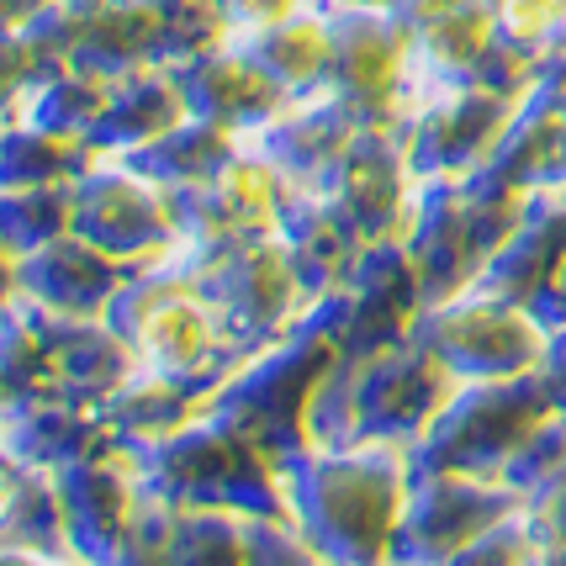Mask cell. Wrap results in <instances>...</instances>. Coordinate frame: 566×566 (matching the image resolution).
<instances>
[{"label": "cell", "instance_id": "obj_44", "mask_svg": "<svg viewBox=\"0 0 566 566\" xmlns=\"http://www.w3.org/2000/svg\"><path fill=\"white\" fill-rule=\"evenodd\" d=\"M6 566H85L74 556H22V551H6Z\"/></svg>", "mask_w": 566, "mask_h": 566}, {"label": "cell", "instance_id": "obj_40", "mask_svg": "<svg viewBox=\"0 0 566 566\" xmlns=\"http://www.w3.org/2000/svg\"><path fill=\"white\" fill-rule=\"evenodd\" d=\"M302 6H318V0H222V11H228V27H233V38L265 32V27H275V22H286V17H296Z\"/></svg>", "mask_w": 566, "mask_h": 566}, {"label": "cell", "instance_id": "obj_26", "mask_svg": "<svg viewBox=\"0 0 566 566\" xmlns=\"http://www.w3.org/2000/svg\"><path fill=\"white\" fill-rule=\"evenodd\" d=\"M239 43L260 59V70L271 74L286 96H313L328 85V70H334V11L302 6L296 17L265 27V32H249Z\"/></svg>", "mask_w": 566, "mask_h": 566}, {"label": "cell", "instance_id": "obj_1", "mask_svg": "<svg viewBox=\"0 0 566 566\" xmlns=\"http://www.w3.org/2000/svg\"><path fill=\"white\" fill-rule=\"evenodd\" d=\"M286 514L328 566H392L397 518L413 488L408 444L366 440L345 450H296L281 461Z\"/></svg>", "mask_w": 566, "mask_h": 566}, {"label": "cell", "instance_id": "obj_35", "mask_svg": "<svg viewBox=\"0 0 566 566\" xmlns=\"http://www.w3.org/2000/svg\"><path fill=\"white\" fill-rule=\"evenodd\" d=\"M535 551H541V535H535V524H530L524 503H518L514 514L488 524L476 541H467L444 566H524Z\"/></svg>", "mask_w": 566, "mask_h": 566}, {"label": "cell", "instance_id": "obj_23", "mask_svg": "<svg viewBox=\"0 0 566 566\" xmlns=\"http://www.w3.org/2000/svg\"><path fill=\"white\" fill-rule=\"evenodd\" d=\"M186 117H191V101H186L180 64H144V70L112 80V101H106V117H101L91 148L96 154H138V148L159 144Z\"/></svg>", "mask_w": 566, "mask_h": 566}, {"label": "cell", "instance_id": "obj_34", "mask_svg": "<svg viewBox=\"0 0 566 566\" xmlns=\"http://www.w3.org/2000/svg\"><path fill=\"white\" fill-rule=\"evenodd\" d=\"M497 11V38L509 49L541 59L566 38V0H493Z\"/></svg>", "mask_w": 566, "mask_h": 566}, {"label": "cell", "instance_id": "obj_43", "mask_svg": "<svg viewBox=\"0 0 566 566\" xmlns=\"http://www.w3.org/2000/svg\"><path fill=\"white\" fill-rule=\"evenodd\" d=\"M59 6H64V0H0V17H6V32H22V27L43 22Z\"/></svg>", "mask_w": 566, "mask_h": 566}, {"label": "cell", "instance_id": "obj_13", "mask_svg": "<svg viewBox=\"0 0 566 566\" xmlns=\"http://www.w3.org/2000/svg\"><path fill=\"white\" fill-rule=\"evenodd\" d=\"M323 313L349 360L402 345L423 313V281L402 239H381V244L360 249L355 275L345 281V292L323 296Z\"/></svg>", "mask_w": 566, "mask_h": 566}, {"label": "cell", "instance_id": "obj_3", "mask_svg": "<svg viewBox=\"0 0 566 566\" xmlns=\"http://www.w3.org/2000/svg\"><path fill=\"white\" fill-rule=\"evenodd\" d=\"M138 493L175 509H239V514H286L281 461L244 429L201 408L170 440L123 455Z\"/></svg>", "mask_w": 566, "mask_h": 566}, {"label": "cell", "instance_id": "obj_29", "mask_svg": "<svg viewBox=\"0 0 566 566\" xmlns=\"http://www.w3.org/2000/svg\"><path fill=\"white\" fill-rule=\"evenodd\" d=\"M43 397H59L53 313L22 292H6V408Z\"/></svg>", "mask_w": 566, "mask_h": 566}, {"label": "cell", "instance_id": "obj_16", "mask_svg": "<svg viewBox=\"0 0 566 566\" xmlns=\"http://www.w3.org/2000/svg\"><path fill=\"white\" fill-rule=\"evenodd\" d=\"M59 493H64V514H70V545L85 566H112L123 551L127 530L138 518V482L127 471L123 450H106L91 461H74L59 471Z\"/></svg>", "mask_w": 566, "mask_h": 566}, {"label": "cell", "instance_id": "obj_28", "mask_svg": "<svg viewBox=\"0 0 566 566\" xmlns=\"http://www.w3.org/2000/svg\"><path fill=\"white\" fill-rule=\"evenodd\" d=\"M101 413H106L117 450L127 455V450H148V444L170 440L175 429H186L201 413V397L170 381V376H159V370L138 366V376H127L123 387L101 402Z\"/></svg>", "mask_w": 566, "mask_h": 566}, {"label": "cell", "instance_id": "obj_4", "mask_svg": "<svg viewBox=\"0 0 566 566\" xmlns=\"http://www.w3.org/2000/svg\"><path fill=\"white\" fill-rule=\"evenodd\" d=\"M339 355H345L339 334L323 313V302H313L281 339H271L265 349H254L233 366V376L207 397V413L244 429L275 461H292L296 450H307V429H302L307 402H313L323 376L339 366Z\"/></svg>", "mask_w": 566, "mask_h": 566}, {"label": "cell", "instance_id": "obj_25", "mask_svg": "<svg viewBox=\"0 0 566 566\" xmlns=\"http://www.w3.org/2000/svg\"><path fill=\"white\" fill-rule=\"evenodd\" d=\"M53 349H59V397L101 408L106 397L138 376V349L106 318H53Z\"/></svg>", "mask_w": 566, "mask_h": 566}, {"label": "cell", "instance_id": "obj_27", "mask_svg": "<svg viewBox=\"0 0 566 566\" xmlns=\"http://www.w3.org/2000/svg\"><path fill=\"white\" fill-rule=\"evenodd\" d=\"M0 530L6 551L22 556H74L70 545V514L59 493V471L6 461V503H0ZM80 562V556H74Z\"/></svg>", "mask_w": 566, "mask_h": 566}, {"label": "cell", "instance_id": "obj_18", "mask_svg": "<svg viewBox=\"0 0 566 566\" xmlns=\"http://www.w3.org/2000/svg\"><path fill=\"white\" fill-rule=\"evenodd\" d=\"M397 17L413 38V59L429 85L476 80L503 43L493 0H402Z\"/></svg>", "mask_w": 566, "mask_h": 566}, {"label": "cell", "instance_id": "obj_33", "mask_svg": "<svg viewBox=\"0 0 566 566\" xmlns=\"http://www.w3.org/2000/svg\"><path fill=\"white\" fill-rule=\"evenodd\" d=\"M170 566H249V514L170 503Z\"/></svg>", "mask_w": 566, "mask_h": 566}, {"label": "cell", "instance_id": "obj_36", "mask_svg": "<svg viewBox=\"0 0 566 566\" xmlns=\"http://www.w3.org/2000/svg\"><path fill=\"white\" fill-rule=\"evenodd\" d=\"M249 566H328V556L296 530L292 514H254L249 518Z\"/></svg>", "mask_w": 566, "mask_h": 566}, {"label": "cell", "instance_id": "obj_39", "mask_svg": "<svg viewBox=\"0 0 566 566\" xmlns=\"http://www.w3.org/2000/svg\"><path fill=\"white\" fill-rule=\"evenodd\" d=\"M524 514L535 524L541 545H566V467L556 476H545L541 488L524 497Z\"/></svg>", "mask_w": 566, "mask_h": 566}, {"label": "cell", "instance_id": "obj_17", "mask_svg": "<svg viewBox=\"0 0 566 566\" xmlns=\"http://www.w3.org/2000/svg\"><path fill=\"white\" fill-rule=\"evenodd\" d=\"M360 133H366L360 112L323 85L313 96H292L260 133H249V144L260 148L292 186H318L323 175H328V165H334Z\"/></svg>", "mask_w": 566, "mask_h": 566}, {"label": "cell", "instance_id": "obj_24", "mask_svg": "<svg viewBox=\"0 0 566 566\" xmlns=\"http://www.w3.org/2000/svg\"><path fill=\"white\" fill-rule=\"evenodd\" d=\"M562 260H566V212L556 201H545L541 191H530V218L518 222L514 233L482 260L471 292L514 302V307H530V302L541 296L545 281L556 275Z\"/></svg>", "mask_w": 566, "mask_h": 566}, {"label": "cell", "instance_id": "obj_19", "mask_svg": "<svg viewBox=\"0 0 566 566\" xmlns=\"http://www.w3.org/2000/svg\"><path fill=\"white\" fill-rule=\"evenodd\" d=\"M180 80H186L191 117H207V123L228 127V133H244V138L260 133V127L292 101L271 74L260 70V59H254L239 38H228L222 49L180 64Z\"/></svg>", "mask_w": 566, "mask_h": 566}, {"label": "cell", "instance_id": "obj_41", "mask_svg": "<svg viewBox=\"0 0 566 566\" xmlns=\"http://www.w3.org/2000/svg\"><path fill=\"white\" fill-rule=\"evenodd\" d=\"M541 376H545V392H551V402H556V413H566V323L545 334Z\"/></svg>", "mask_w": 566, "mask_h": 566}, {"label": "cell", "instance_id": "obj_38", "mask_svg": "<svg viewBox=\"0 0 566 566\" xmlns=\"http://www.w3.org/2000/svg\"><path fill=\"white\" fill-rule=\"evenodd\" d=\"M112 566H170V503L144 497L138 518L127 530L123 551L112 556Z\"/></svg>", "mask_w": 566, "mask_h": 566}, {"label": "cell", "instance_id": "obj_20", "mask_svg": "<svg viewBox=\"0 0 566 566\" xmlns=\"http://www.w3.org/2000/svg\"><path fill=\"white\" fill-rule=\"evenodd\" d=\"M70 64L101 80H123L144 64H165V6L159 0H74Z\"/></svg>", "mask_w": 566, "mask_h": 566}, {"label": "cell", "instance_id": "obj_42", "mask_svg": "<svg viewBox=\"0 0 566 566\" xmlns=\"http://www.w3.org/2000/svg\"><path fill=\"white\" fill-rule=\"evenodd\" d=\"M530 313H535V323H541L545 334H551V328H562V323H566V260L556 265V275H551V281L541 286V296L530 302Z\"/></svg>", "mask_w": 566, "mask_h": 566}, {"label": "cell", "instance_id": "obj_14", "mask_svg": "<svg viewBox=\"0 0 566 566\" xmlns=\"http://www.w3.org/2000/svg\"><path fill=\"white\" fill-rule=\"evenodd\" d=\"M397 239L408 249V260L419 265L423 307L471 292V281L482 271V249L471 239L467 207H461V180H419Z\"/></svg>", "mask_w": 566, "mask_h": 566}, {"label": "cell", "instance_id": "obj_21", "mask_svg": "<svg viewBox=\"0 0 566 566\" xmlns=\"http://www.w3.org/2000/svg\"><path fill=\"white\" fill-rule=\"evenodd\" d=\"M275 233H281V244L292 254L296 286L307 296V307L323 302V296L345 292V281L355 275V265H360V249H366L345 222H339V212H334L318 191H307V186H292V191H286L281 218H275Z\"/></svg>", "mask_w": 566, "mask_h": 566}, {"label": "cell", "instance_id": "obj_31", "mask_svg": "<svg viewBox=\"0 0 566 566\" xmlns=\"http://www.w3.org/2000/svg\"><path fill=\"white\" fill-rule=\"evenodd\" d=\"M96 165L85 138L32 123H6V186H64Z\"/></svg>", "mask_w": 566, "mask_h": 566}, {"label": "cell", "instance_id": "obj_6", "mask_svg": "<svg viewBox=\"0 0 566 566\" xmlns=\"http://www.w3.org/2000/svg\"><path fill=\"white\" fill-rule=\"evenodd\" d=\"M197 296L207 302V313L218 318L222 339L233 349H244V355L281 339L307 313V296H302L292 271V254H286L275 228L244 233L222 254H212V265L197 281Z\"/></svg>", "mask_w": 566, "mask_h": 566}, {"label": "cell", "instance_id": "obj_8", "mask_svg": "<svg viewBox=\"0 0 566 566\" xmlns=\"http://www.w3.org/2000/svg\"><path fill=\"white\" fill-rule=\"evenodd\" d=\"M74 191V233L106 249L123 265H144L159 249L180 239L175 228V191L165 180L138 170L127 154H96V165L70 186Z\"/></svg>", "mask_w": 566, "mask_h": 566}, {"label": "cell", "instance_id": "obj_37", "mask_svg": "<svg viewBox=\"0 0 566 566\" xmlns=\"http://www.w3.org/2000/svg\"><path fill=\"white\" fill-rule=\"evenodd\" d=\"M566 467V413H551V419L530 434V440L518 444L514 455H509V467H503V482L514 488V493H535L545 476H556Z\"/></svg>", "mask_w": 566, "mask_h": 566}, {"label": "cell", "instance_id": "obj_5", "mask_svg": "<svg viewBox=\"0 0 566 566\" xmlns=\"http://www.w3.org/2000/svg\"><path fill=\"white\" fill-rule=\"evenodd\" d=\"M556 402L545 392L541 370L497 376V381H461L434 423L408 444L413 471H467V476H503L509 455L530 440Z\"/></svg>", "mask_w": 566, "mask_h": 566}, {"label": "cell", "instance_id": "obj_30", "mask_svg": "<svg viewBox=\"0 0 566 566\" xmlns=\"http://www.w3.org/2000/svg\"><path fill=\"white\" fill-rule=\"evenodd\" d=\"M244 148V133H228V127L207 123V117H186L180 127H170L159 144L127 154L138 170H148L154 180H165L170 191H191V186H207L212 175Z\"/></svg>", "mask_w": 566, "mask_h": 566}, {"label": "cell", "instance_id": "obj_45", "mask_svg": "<svg viewBox=\"0 0 566 566\" xmlns=\"http://www.w3.org/2000/svg\"><path fill=\"white\" fill-rule=\"evenodd\" d=\"M524 566H566V545H541Z\"/></svg>", "mask_w": 566, "mask_h": 566}, {"label": "cell", "instance_id": "obj_10", "mask_svg": "<svg viewBox=\"0 0 566 566\" xmlns=\"http://www.w3.org/2000/svg\"><path fill=\"white\" fill-rule=\"evenodd\" d=\"M413 334L461 381L524 376V370H541V355H545V328L535 323V313L482 292H461L450 302L423 307Z\"/></svg>", "mask_w": 566, "mask_h": 566}, {"label": "cell", "instance_id": "obj_11", "mask_svg": "<svg viewBox=\"0 0 566 566\" xmlns=\"http://www.w3.org/2000/svg\"><path fill=\"white\" fill-rule=\"evenodd\" d=\"M524 493L503 476H467V471H413V488L397 518L392 566H444L488 524L514 514Z\"/></svg>", "mask_w": 566, "mask_h": 566}, {"label": "cell", "instance_id": "obj_2", "mask_svg": "<svg viewBox=\"0 0 566 566\" xmlns=\"http://www.w3.org/2000/svg\"><path fill=\"white\" fill-rule=\"evenodd\" d=\"M455 387L461 376L419 334H408L392 349L360 355V360L339 355V366L323 376L307 402V423H302L307 450H345V444L366 440L413 444Z\"/></svg>", "mask_w": 566, "mask_h": 566}, {"label": "cell", "instance_id": "obj_7", "mask_svg": "<svg viewBox=\"0 0 566 566\" xmlns=\"http://www.w3.org/2000/svg\"><path fill=\"white\" fill-rule=\"evenodd\" d=\"M328 11H334L328 91L349 101L366 127H402L408 112L429 91L402 17L397 11H376V6H328Z\"/></svg>", "mask_w": 566, "mask_h": 566}, {"label": "cell", "instance_id": "obj_9", "mask_svg": "<svg viewBox=\"0 0 566 566\" xmlns=\"http://www.w3.org/2000/svg\"><path fill=\"white\" fill-rule=\"evenodd\" d=\"M530 96H509L488 80H450V85H429L423 101L402 123V148L408 165L423 180H461L476 165H488L497 138L509 133L518 106Z\"/></svg>", "mask_w": 566, "mask_h": 566}, {"label": "cell", "instance_id": "obj_32", "mask_svg": "<svg viewBox=\"0 0 566 566\" xmlns=\"http://www.w3.org/2000/svg\"><path fill=\"white\" fill-rule=\"evenodd\" d=\"M74 180L64 186H6L0 207V239L6 260H22L32 249H49L74 233Z\"/></svg>", "mask_w": 566, "mask_h": 566}, {"label": "cell", "instance_id": "obj_12", "mask_svg": "<svg viewBox=\"0 0 566 566\" xmlns=\"http://www.w3.org/2000/svg\"><path fill=\"white\" fill-rule=\"evenodd\" d=\"M419 180L423 175L408 165L402 148V127H366L307 191H318L360 244H381L402 233Z\"/></svg>", "mask_w": 566, "mask_h": 566}, {"label": "cell", "instance_id": "obj_22", "mask_svg": "<svg viewBox=\"0 0 566 566\" xmlns=\"http://www.w3.org/2000/svg\"><path fill=\"white\" fill-rule=\"evenodd\" d=\"M117 450L106 413L70 402V397H43V402H22L6 408V461H27V467L64 471L74 461H91Z\"/></svg>", "mask_w": 566, "mask_h": 566}, {"label": "cell", "instance_id": "obj_15", "mask_svg": "<svg viewBox=\"0 0 566 566\" xmlns=\"http://www.w3.org/2000/svg\"><path fill=\"white\" fill-rule=\"evenodd\" d=\"M133 265L112 260L106 249L85 244L80 233L49 249H32L22 260H6V286L49 307L53 318H101Z\"/></svg>", "mask_w": 566, "mask_h": 566}]
</instances>
